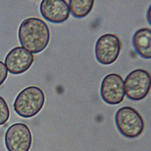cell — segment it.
Returning <instances> with one entry per match:
<instances>
[{"label": "cell", "mask_w": 151, "mask_h": 151, "mask_svg": "<svg viewBox=\"0 0 151 151\" xmlns=\"http://www.w3.org/2000/svg\"><path fill=\"white\" fill-rule=\"evenodd\" d=\"M10 111L5 99L0 96V126L4 124L8 120Z\"/></svg>", "instance_id": "obj_12"}, {"label": "cell", "mask_w": 151, "mask_h": 151, "mask_svg": "<svg viewBox=\"0 0 151 151\" xmlns=\"http://www.w3.org/2000/svg\"><path fill=\"white\" fill-rule=\"evenodd\" d=\"M146 15H147V19H148V21H149V22L150 23V17H149V15H150V8H149V10H148Z\"/></svg>", "instance_id": "obj_14"}, {"label": "cell", "mask_w": 151, "mask_h": 151, "mask_svg": "<svg viewBox=\"0 0 151 151\" xmlns=\"http://www.w3.org/2000/svg\"><path fill=\"white\" fill-rule=\"evenodd\" d=\"M115 123L119 132L124 137L135 138L144 130L142 117L134 108L124 106L119 109L115 115Z\"/></svg>", "instance_id": "obj_3"}, {"label": "cell", "mask_w": 151, "mask_h": 151, "mask_svg": "<svg viewBox=\"0 0 151 151\" xmlns=\"http://www.w3.org/2000/svg\"><path fill=\"white\" fill-rule=\"evenodd\" d=\"M123 84L124 94L129 99L141 100L146 97L150 91V74L143 69L134 70L127 76Z\"/></svg>", "instance_id": "obj_4"}, {"label": "cell", "mask_w": 151, "mask_h": 151, "mask_svg": "<svg viewBox=\"0 0 151 151\" xmlns=\"http://www.w3.org/2000/svg\"><path fill=\"white\" fill-rule=\"evenodd\" d=\"M44 103L43 91L37 86H29L18 94L14 103V109L19 116L31 118L40 112Z\"/></svg>", "instance_id": "obj_2"}, {"label": "cell", "mask_w": 151, "mask_h": 151, "mask_svg": "<svg viewBox=\"0 0 151 151\" xmlns=\"http://www.w3.org/2000/svg\"><path fill=\"white\" fill-rule=\"evenodd\" d=\"M5 144L8 151H29L32 134L27 125L16 123L10 126L5 134Z\"/></svg>", "instance_id": "obj_5"}, {"label": "cell", "mask_w": 151, "mask_h": 151, "mask_svg": "<svg viewBox=\"0 0 151 151\" xmlns=\"http://www.w3.org/2000/svg\"><path fill=\"white\" fill-rule=\"evenodd\" d=\"M8 76V70L4 63L0 61V86L4 83Z\"/></svg>", "instance_id": "obj_13"}, {"label": "cell", "mask_w": 151, "mask_h": 151, "mask_svg": "<svg viewBox=\"0 0 151 151\" xmlns=\"http://www.w3.org/2000/svg\"><path fill=\"white\" fill-rule=\"evenodd\" d=\"M50 32L42 19L31 17L25 19L18 29V39L22 47L33 54L42 51L48 45Z\"/></svg>", "instance_id": "obj_1"}, {"label": "cell", "mask_w": 151, "mask_h": 151, "mask_svg": "<svg viewBox=\"0 0 151 151\" xmlns=\"http://www.w3.org/2000/svg\"><path fill=\"white\" fill-rule=\"evenodd\" d=\"M40 11L44 19L54 24L65 21L70 15L68 5L64 0L42 1L40 5Z\"/></svg>", "instance_id": "obj_9"}, {"label": "cell", "mask_w": 151, "mask_h": 151, "mask_svg": "<svg viewBox=\"0 0 151 151\" xmlns=\"http://www.w3.org/2000/svg\"><path fill=\"white\" fill-rule=\"evenodd\" d=\"M124 94L123 80L119 74L111 73L104 77L101 84L100 95L105 103L118 104L124 100Z\"/></svg>", "instance_id": "obj_7"}, {"label": "cell", "mask_w": 151, "mask_h": 151, "mask_svg": "<svg viewBox=\"0 0 151 151\" xmlns=\"http://www.w3.org/2000/svg\"><path fill=\"white\" fill-rule=\"evenodd\" d=\"M121 50V42L119 37L113 34L101 35L95 45V56L101 64L110 65L116 61Z\"/></svg>", "instance_id": "obj_6"}, {"label": "cell", "mask_w": 151, "mask_h": 151, "mask_svg": "<svg viewBox=\"0 0 151 151\" xmlns=\"http://www.w3.org/2000/svg\"><path fill=\"white\" fill-rule=\"evenodd\" d=\"M132 44L140 56L145 59L151 58V31L149 28L136 31L132 38Z\"/></svg>", "instance_id": "obj_10"}, {"label": "cell", "mask_w": 151, "mask_h": 151, "mask_svg": "<svg viewBox=\"0 0 151 151\" xmlns=\"http://www.w3.org/2000/svg\"><path fill=\"white\" fill-rule=\"evenodd\" d=\"M94 2L93 0H70L68 5L73 17L81 18L90 13Z\"/></svg>", "instance_id": "obj_11"}, {"label": "cell", "mask_w": 151, "mask_h": 151, "mask_svg": "<svg viewBox=\"0 0 151 151\" xmlns=\"http://www.w3.org/2000/svg\"><path fill=\"white\" fill-rule=\"evenodd\" d=\"M34 60L32 53L22 47L12 48L5 58V65L12 74H20L27 71Z\"/></svg>", "instance_id": "obj_8"}]
</instances>
